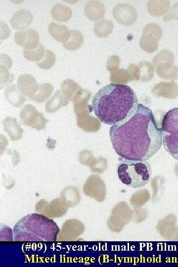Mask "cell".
Here are the masks:
<instances>
[{
    "label": "cell",
    "mask_w": 178,
    "mask_h": 267,
    "mask_svg": "<svg viewBox=\"0 0 178 267\" xmlns=\"http://www.w3.org/2000/svg\"><path fill=\"white\" fill-rule=\"evenodd\" d=\"M109 135L117 154L128 160L146 161L162 143L161 128L158 126L152 110L142 103L138 104L128 120L112 125Z\"/></svg>",
    "instance_id": "6da1fadb"
},
{
    "label": "cell",
    "mask_w": 178,
    "mask_h": 267,
    "mask_svg": "<svg viewBox=\"0 0 178 267\" xmlns=\"http://www.w3.org/2000/svg\"><path fill=\"white\" fill-rule=\"evenodd\" d=\"M138 104L137 97L130 86L111 83L94 95L91 109L101 122L112 126L128 120L136 112Z\"/></svg>",
    "instance_id": "7a4b0ae2"
},
{
    "label": "cell",
    "mask_w": 178,
    "mask_h": 267,
    "mask_svg": "<svg viewBox=\"0 0 178 267\" xmlns=\"http://www.w3.org/2000/svg\"><path fill=\"white\" fill-rule=\"evenodd\" d=\"M60 229L52 219L37 213L28 214L13 227V239L16 241H54Z\"/></svg>",
    "instance_id": "3957f363"
},
{
    "label": "cell",
    "mask_w": 178,
    "mask_h": 267,
    "mask_svg": "<svg viewBox=\"0 0 178 267\" xmlns=\"http://www.w3.org/2000/svg\"><path fill=\"white\" fill-rule=\"evenodd\" d=\"M117 173L119 179L125 185L139 188L148 183L151 179L150 164L145 160H128L119 158Z\"/></svg>",
    "instance_id": "277c9868"
},
{
    "label": "cell",
    "mask_w": 178,
    "mask_h": 267,
    "mask_svg": "<svg viewBox=\"0 0 178 267\" xmlns=\"http://www.w3.org/2000/svg\"><path fill=\"white\" fill-rule=\"evenodd\" d=\"M161 130L165 150L178 161V107L169 110L164 115Z\"/></svg>",
    "instance_id": "5b68a950"
},
{
    "label": "cell",
    "mask_w": 178,
    "mask_h": 267,
    "mask_svg": "<svg viewBox=\"0 0 178 267\" xmlns=\"http://www.w3.org/2000/svg\"><path fill=\"white\" fill-rule=\"evenodd\" d=\"M14 38L15 43L25 49H33L39 45V35L33 29L18 31L15 33Z\"/></svg>",
    "instance_id": "8992f818"
},
{
    "label": "cell",
    "mask_w": 178,
    "mask_h": 267,
    "mask_svg": "<svg viewBox=\"0 0 178 267\" xmlns=\"http://www.w3.org/2000/svg\"><path fill=\"white\" fill-rule=\"evenodd\" d=\"M32 21V13L26 9H20L12 15L10 24L13 29L22 31L26 30Z\"/></svg>",
    "instance_id": "52a82bcc"
},
{
    "label": "cell",
    "mask_w": 178,
    "mask_h": 267,
    "mask_svg": "<svg viewBox=\"0 0 178 267\" xmlns=\"http://www.w3.org/2000/svg\"><path fill=\"white\" fill-rule=\"evenodd\" d=\"M48 31L54 39L63 43L68 40L71 31L65 25L51 22L48 25Z\"/></svg>",
    "instance_id": "ba28073f"
},
{
    "label": "cell",
    "mask_w": 178,
    "mask_h": 267,
    "mask_svg": "<svg viewBox=\"0 0 178 267\" xmlns=\"http://www.w3.org/2000/svg\"><path fill=\"white\" fill-rule=\"evenodd\" d=\"M51 14L54 20L66 22L71 18L72 11L70 7L61 3H57L52 7Z\"/></svg>",
    "instance_id": "9c48e42d"
},
{
    "label": "cell",
    "mask_w": 178,
    "mask_h": 267,
    "mask_svg": "<svg viewBox=\"0 0 178 267\" xmlns=\"http://www.w3.org/2000/svg\"><path fill=\"white\" fill-rule=\"evenodd\" d=\"M83 42L82 33L76 30L70 31V35L68 40L63 43V46L69 50H75L79 48Z\"/></svg>",
    "instance_id": "30bf717a"
},
{
    "label": "cell",
    "mask_w": 178,
    "mask_h": 267,
    "mask_svg": "<svg viewBox=\"0 0 178 267\" xmlns=\"http://www.w3.org/2000/svg\"><path fill=\"white\" fill-rule=\"evenodd\" d=\"M45 50L42 44L35 48L31 50L24 49L23 54L24 57L27 60L33 62H39L44 57Z\"/></svg>",
    "instance_id": "8fae6325"
},
{
    "label": "cell",
    "mask_w": 178,
    "mask_h": 267,
    "mask_svg": "<svg viewBox=\"0 0 178 267\" xmlns=\"http://www.w3.org/2000/svg\"><path fill=\"white\" fill-rule=\"evenodd\" d=\"M55 62V56L54 53L50 50H45L44 58L37 62L38 66L44 69L51 68Z\"/></svg>",
    "instance_id": "7c38bea8"
},
{
    "label": "cell",
    "mask_w": 178,
    "mask_h": 267,
    "mask_svg": "<svg viewBox=\"0 0 178 267\" xmlns=\"http://www.w3.org/2000/svg\"><path fill=\"white\" fill-rule=\"evenodd\" d=\"M107 29L106 23L98 24L95 28L96 33L100 36L104 35L106 33Z\"/></svg>",
    "instance_id": "4fadbf2b"
},
{
    "label": "cell",
    "mask_w": 178,
    "mask_h": 267,
    "mask_svg": "<svg viewBox=\"0 0 178 267\" xmlns=\"http://www.w3.org/2000/svg\"><path fill=\"white\" fill-rule=\"evenodd\" d=\"M172 15L178 18V5H176L172 11Z\"/></svg>",
    "instance_id": "5bb4252c"
}]
</instances>
